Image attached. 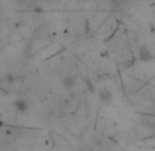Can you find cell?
Masks as SVG:
<instances>
[{
    "mask_svg": "<svg viewBox=\"0 0 155 151\" xmlns=\"http://www.w3.org/2000/svg\"><path fill=\"white\" fill-rule=\"evenodd\" d=\"M97 98H99V100L103 103V105H111L113 100H114V95H113V92L106 87L97 89Z\"/></svg>",
    "mask_w": 155,
    "mask_h": 151,
    "instance_id": "obj_1",
    "label": "cell"
},
{
    "mask_svg": "<svg viewBox=\"0 0 155 151\" xmlns=\"http://www.w3.org/2000/svg\"><path fill=\"white\" fill-rule=\"evenodd\" d=\"M14 109L18 111V113L25 114V113L29 111L30 105H29V102H28L25 98H17L14 100Z\"/></svg>",
    "mask_w": 155,
    "mask_h": 151,
    "instance_id": "obj_2",
    "label": "cell"
},
{
    "mask_svg": "<svg viewBox=\"0 0 155 151\" xmlns=\"http://www.w3.org/2000/svg\"><path fill=\"white\" fill-rule=\"evenodd\" d=\"M77 85V77L73 74H66L62 79V87L66 91H71Z\"/></svg>",
    "mask_w": 155,
    "mask_h": 151,
    "instance_id": "obj_3",
    "label": "cell"
},
{
    "mask_svg": "<svg viewBox=\"0 0 155 151\" xmlns=\"http://www.w3.org/2000/svg\"><path fill=\"white\" fill-rule=\"evenodd\" d=\"M139 59H140V61H144V62H148V61H152V59H154V55H152V52L146 45H143L140 48V51H139Z\"/></svg>",
    "mask_w": 155,
    "mask_h": 151,
    "instance_id": "obj_4",
    "label": "cell"
}]
</instances>
